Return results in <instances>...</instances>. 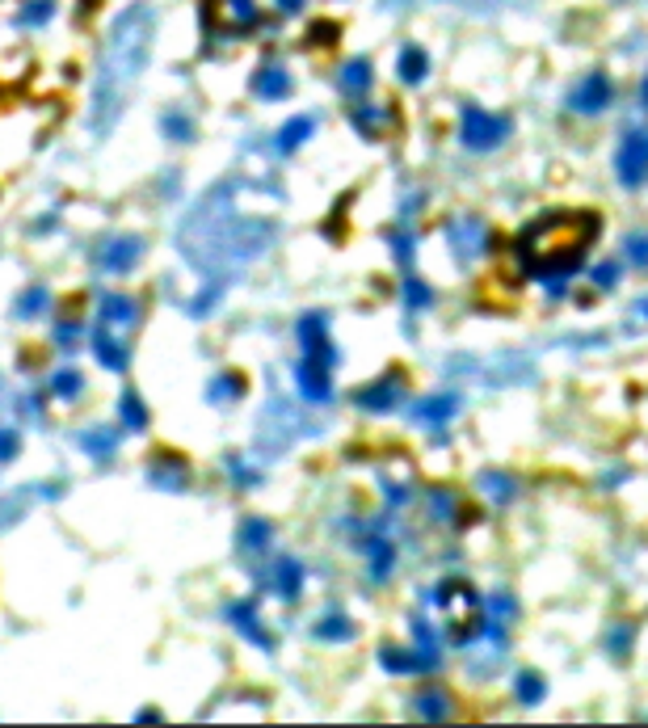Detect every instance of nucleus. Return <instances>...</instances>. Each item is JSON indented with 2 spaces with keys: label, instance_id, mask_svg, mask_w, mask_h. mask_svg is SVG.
Here are the masks:
<instances>
[{
  "label": "nucleus",
  "instance_id": "c03bdc74",
  "mask_svg": "<svg viewBox=\"0 0 648 728\" xmlns=\"http://www.w3.org/2000/svg\"><path fill=\"white\" fill-rule=\"evenodd\" d=\"M632 316H636V320H648V299H640V304H636Z\"/></svg>",
  "mask_w": 648,
  "mask_h": 728
},
{
  "label": "nucleus",
  "instance_id": "f257e3e1",
  "mask_svg": "<svg viewBox=\"0 0 648 728\" xmlns=\"http://www.w3.org/2000/svg\"><path fill=\"white\" fill-rule=\"evenodd\" d=\"M602 219L594 210H543L539 219L522 227L518 236V261L526 274L551 282V291H565V278L577 274L598 241Z\"/></svg>",
  "mask_w": 648,
  "mask_h": 728
},
{
  "label": "nucleus",
  "instance_id": "b1692460",
  "mask_svg": "<svg viewBox=\"0 0 648 728\" xmlns=\"http://www.w3.org/2000/svg\"><path fill=\"white\" fill-rule=\"evenodd\" d=\"M312 131H316V118H308V114L291 118L287 127L278 131V152H295V147L304 144V139H312Z\"/></svg>",
  "mask_w": 648,
  "mask_h": 728
},
{
  "label": "nucleus",
  "instance_id": "9b49d317",
  "mask_svg": "<svg viewBox=\"0 0 648 728\" xmlns=\"http://www.w3.org/2000/svg\"><path fill=\"white\" fill-rule=\"evenodd\" d=\"M405 396V384H400V375H388V379H379L371 388L358 392V405L367 408V413H388L396 408V400Z\"/></svg>",
  "mask_w": 648,
  "mask_h": 728
},
{
  "label": "nucleus",
  "instance_id": "c85d7f7f",
  "mask_svg": "<svg viewBox=\"0 0 648 728\" xmlns=\"http://www.w3.org/2000/svg\"><path fill=\"white\" fill-rule=\"evenodd\" d=\"M118 413H122V425L127 430H144L147 425V408H144V400L135 396V392H122V400H118Z\"/></svg>",
  "mask_w": 648,
  "mask_h": 728
},
{
  "label": "nucleus",
  "instance_id": "5701e85b",
  "mask_svg": "<svg viewBox=\"0 0 648 728\" xmlns=\"http://www.w3.org/2000/svg\"><path fill=\"white\" fill-rule=\"evenodd\" d=\"M476 488L485 493L488 502H497V505L514 502V480H510L505 471H480V476H476Z\"/></svg>",
  "mask_w": 648,
  "mask_h": 728
},
{
  "label": "nucleus",
  "instance_id": "ea45409f",
  "mask_svg": "<svg viewBox=\"0 0 648 728\" xmlns=\"http://www.w3.org/2000/svg\"><path fill=\"white\" fill-rule=\"evenodd\" d=\"M47 308V291L43 287H34L30 295H21V316H34V312Z\"/></svg>",
  "mask_w": 648,
  "mask_h": 728
},
{
  "label": "nucleus",
  "instance_id": "a18cd8bd",
  "mask_svg": "<svg viewBox=\"0 0 648 728\" xmlns=\"http://www.w3.org/2000/svg\"><path fill=\"white\" fill-rule=\"evenodd\" d=\"M640 98H644V106H648V76H644V84H640Z\"/></svg>",
  "mask_w": 648,
  "mask_h": 728
},
{
  "label": "nucleus",
  "instance_id": "37998d69",
  "mask_svg": "<svg viewBox=\"0 0 648 728\" xmlns=\"http://www.w3.org/2000/svg\"><path fill=\"white\" fill-rule=\"evenodd\" d=\"M278 9H282V13H299V9H304V0H278Z\"/></svg>",
  "mask_w": 648,
  "mask_h": 728
},
{
  "label": "nucleus",
  "instance_id": "4be33fe9",
  "mask_svg": "<svg viewBox=\"0 0 648 728\" xmlns=\"http://www.w3.org/2000/svg\"><path fill=\"white\" fill-rule=\"evenodd\" d=\"M413 712L422 716V720H430V724H442L451 716V699H446V691H422V695L413 699Z\"/></svg>",
  "mask_w": 648,
  "mask_h": 728
},
{
  "label": "nucleus",
  "instance_id": "dca6fc26",
  "mask_svg": "<svg viewBox=\"0 0 648 728\" xmlns=\"http://www.w3.org/2000/svg\"><path fill=\"white\" fill-rule=\"evenodd\" d=\"M227 619L236 623V631H241L244 640H253L257 648H274L270 631L257 623V611H253V602H236V606H227Z\"/></svg>",
  "mask_w": 648,
  "mask_h": 728
},
{
  "label": "nucleus",
  "instance_id": "72a5a7b5",
  "mask_svg": "<svg viewBox=\"0 0 648 728\" xmlns=\"http://www.w3.org/2000/svg\"><path fill=\"white\" fill-rule=\"evenodd\" d=\"M623 249H628V261H632V265H648V232H632V236L623 241Z\"/></svg>",
  "mask_w": 648,
  "mask_h": 728
},
{
  "label": "nucleus",
  "instance_id": "39448f33",
  "mask_svg": "<svg viewBox=\"0 0 648 728\" xmlns=\"http://www.w3.org/2000/svg\"><path fill=\"white\" fill-rule=\"evenodd\" d=\"M615 178L628 190H640L648 181V131H628L615 152Z\"/></svg>",
  "mask_w": 648,
  "mask_h": 728
},
{
  "label": "nucleus",
  "instance_id": "e433bc0d",
  "mask_svg": "<svg viewBox=\"0 0 648 728\" xmlns=\"http://www.w3.org/2000/svg\"><path fill=\"white\" fill-rule=\"evenodd\" d=\"M152 480H156V485L164 480V488H181L186 485V471H181V463L178 468H169V463H152Z\"/></svg>",
  "mask_w": 648,
  "mask_h": 728
},
{
  "label": "nucleus",
  "instance_id": "7c9ffc66",
  "mask_svg": "<svg viewBox=\"0 0 648 728\" xmlns=\"http://www.w3.org/2000/svg\"><path fill=\"white\" fill-rule=\"evenodd\" d=\"M84 388V379L76 371H55V379H51V392L59 396V400H72V396H81Z\"/></svg>",
  "mask_w": 648,
  "mask_h": 728
},
{
  "label": "nucleus",
  "instance_id": "6e6552de",
  "mask_svg": "<svg viewBox=\"0 0 648 728\" xmlns=\"http://www.w3.org/2000/svg\"><path fill=\"white\" fill-rule=\"evenodd\" d=\"M207 17H219L224 21V30L227 34H241V30H253L261 21L257 13V0H211V9H207Z\"/></svg>",
  "mask_w": 648,
  "mask_h": 728
},
{
  "label": "nucleus",
  "instance_id": "f03ea898",
  "mask_svg": "<svg viewBox=\"0 0 648 728\" xmlns=\"http://www.w3.org/2000/svg\"><path fill=\"white\" fill-rule=\"evenodd\" d=\"M147 38H152V9L147 4H139V9H130L127 17L114 21L106 55H101L98 84H93V118H89V127L98 135H106L114 127L130 84L139 81V72L147 64Z\"/></svg>",
  "mask_w": 648,
  "mask_h": 728
},
{
  "label": "nucleus",
  "instance_id": "cd10ccee",
  "mask_svg": "<svg viewBox=\"0 0 648 728\" xmlns=\"http://www.w3.org/2000/svg\"><path fill=\"white\" fill-rule=\"evenodd\" d=\"M367 556H371V577L375 582H383L391 573V565H396V551H391L388 539H375L371 548H367Z\"/></svg>",
  "mask_w": 648,
  "mask_h": 728
},
{
  "label": "nucleus",
  "instance_id": "4468645a",
  "mask_svg": "<svg viewBox=\"0 0 648 728\" xmlns=\"http://www.w3.org/2000/svg\"><path fill=\"white\" fill-rule=\"evenodd\" d=\"M454 408H459V396L454 392H438V396H425V400L413 405V421H422V425H446Z\"/></svg>",
  "mask_w": 648,
  "mask_h": 728
},
{
  "label": "nucleus",
  "instance_id": "473e14b6",
  "mask_svg": "<svg viewBox=\"0 0 648 728\" xmlns=\"http://www.w3.org/2000/svg\"><path fill=\"white\" fill-rule=\"evenodd\" d=\"M430 287H425L422 278H405V304L408 308H430Z\"/></svg>",
  "mask_w": 648,
  "mask_h": 728
},
{
  "label": "nucleus",
  "instance_id": "20e7f679",
  "mask_svg": "<svg viewBox=\"0 0 648 728\" xmlns=\"http://www.w3.org/2000/svg\"><path fill=\"white\" fill-rule=\"evenodd\" d=\"M510 131L514 123L502 118V114H488V110H463V123H459V139L468 152H493V147H502L510 139Z\"/></svg>",
  "mask_w": 648,
  "mask_h": 728
},
{
  "label": "nucleus",
  "instance_id": "1a4fd4ad",
  "mask_svg": "<svg viewBox=\"0 0 648 728\" xmlns=\"http://www.w3.org/2000/svg\"><path fill=\"white\" fill-rule=\"evenodd\" d=\"M139 257H144V241H139V236H118V241H110L98 253L101 270H110V274H127Z\"/></svg>",
  "mask_w": 648,
  "mask_h": 728
},
{
  "label": "nucleus",
  "instance_id": "aec40b11",
  "mask_svg": "<svg viewBox=\"0 0 648 728\" xmlns=\"http://www.w3.org/2000/svg\"><path fill=\"white\" fill-rule=\"evenodd\" d=\"M270 539H274V531H270V522L265 518H244L241 534H236V543H241L244 556H257V551L270 548Z\"/></svg>",
  "mask_w": 648,
  "mask_h": 728
},
{
  "label": "nucleus",
  "instance_id": "7ed1b4c3",
  "mask_svg": "<svg viewBox=\"0 0 648 728\" xmlns=\"http://www.w3.org/2000/svg\"><path fill=\"white\" fill-rule=\"evenodd\" d=\"M438 606L446 611V640L451 645H471L476 636L488 631V606L468 582L438 585Z\"/></svg>",
  "mask_w": 648,
  "mask_h": 728
},
{
  "label": "nucleus",
  "instance_id": "9d476101",
  "mask_svg": "<svg viewBox=\"0 0 648 728\" xmlns=\"http://www.w3.org/2000/svg\"><path fill=\"white\" fill-rule=\"evenodd\" d=\"M379 661H383V669H391V674H425V669H434L438 665V653H430V648H383L379 653Z\"/></svg>",
  "mask_w": 648,
  "mask_h": 728
},
{
  "label": "nucleus",
  "instance_id": "a19ab883",
  "mask_svg": "<svg viewBox=\"0 0 648 728\" xmlns=\"http://www.w3.org/2000/svg\"><path fill=\"white\" fill-rule=\"evenodd\" d=\"M628 645H632V628H619V631H611V648H615L619 657H628Z\"/></svg>",
  "mask_w": 648,
  "mask_h": 728
},
{
  "label": "nucleus",
  "instance_id": "393cba45",
  "mask_svg": "<svg viewBox=\"0 0 648 728\" xmlns=\"http://www.w3.org/2000/svg\"><path fill=\"white\" fill-rule=\"evenodd\" d=\"M514 695H518V703H526V708H539L543 695H548V682L539 678L535 669H522L518 678H514Z\"/></svg>",
  "mask_w": 648,
  "mask_h": 728
},
{
  "label": "nucleus",
  "instance_id": "2eb2a0df",
  "mask_svg": "<svg viewBox=\"0 0 648 728\" xmlns=\"http://www.w3.org/2000/svg\"><path fill=\"white\" fill-rule=\"evenodd\" d=\"M93 354H98V362H101V367H110V371H127V362H130L127 345L114 337L106 324H98V328H93Z\"/></svg>",
  "mask_w": 648,
  "mask_h": 728
},
{
  "label": "nucleus",
  "instance_id": "0eeeda50",
  "mask_svg": "<svg viewBox=\"0 0 648 728\" xmlns=\"http://www.w3.org/2000/svg\"><path fill=\"white\" fill-rule=\"evenodd\" d=\"M615 101V84H611V76L606 72H594V76H585L577 89H573V110L577 114H602L606 106Z\"/></svg>",
  "mask_w": 648,
  "mask_h": 728
},
{
  "label": "nucleus",
  "instance_id": "58836bf2",
  "mask_svg": "<svg viewBox=\"0 0 648 728\" xmlns=\"http://www.w3.org/2000/svg\"><path fill=\"white\" fill-rule=\"evenodd\" d=\"M619 270H623L619 261H602L598 270H594V287H598V291H611L619 282Z\"/></svg>",
  "mask_w": 648,
  "mask_h": 728
},
{
  "label": "nucleus",
  "instance_id": "a211bd4d",
  "mask_svg": "<svg viewBox=\"0 0 648 728\" xmlns=\"http://www.w3.org/2000/svg\"><path fill=\"white\" fill-rule=\"evenodd\" d=\"M253 93H257L261 101H282L287 93H291V76H287L278 64L261 67L257 76H253Z\"/></svg>",
  "mask_w": 648,
  "mask_h": 728
},
{
  "label": "nucleus",
  "instance_id": "412c9836",
  "mask_svg": "<svg viewBox=\"0 0 648 728\" xmlns=\"http://www.w3.org/2000/svg\"><path fill=\"white\" fill-rule=\"evenodd\" d=\"M396 72H400V81H405V84H422L425 76H430V55H425L422 47H413V43H408V47L400 51V64H396Z\"/></svg>",
  "mask_w": 648,
  "mask_h": 728
},
{
  "label": "nucleus",
  "instance_id": "2f4dec72",
  "mask_svg": "<svg viewBox=\"0 0 648 728\" xmlns=\"http://www.w3.org/2000/svg\"><path fill=\"white\" fill-rule=\"evenodd\" d=\"M241 392H244V384L236 379V375H219V379H215V388L207 392V396H211L215 405H219V400H236Z\"/></svg>",
  "mask_w": 648,
  "mask_h": 728
},
{
  "label": "nucleus",
  "instance_id": "a878e982",
  "mask_svg": "<svg viewBox=\"0 0 648 728\" xmlns=\"http://www.w3.org/2000/svg\"><path fill=\"white\" fill-rule=\"evenodd\" d=\"M316 640H328V645H341V640H354V623L345 615H324L320 623H316Z\"/></svg>",
  "mask_w": 648,
  "mask_h": 728
},
{
  "label": "nucleus",
  "instance_id": "79ce46f5",
  "mask_svg": "<svg viewBox=\"0 0 648 728\" xmlns=\"http://www.w3.org/2000/svg\"><path fill=\"white\" fill-rule=\"evenodd\" d=\"M17 455V434L13 430H0V459H13Z\"/></svg>",
  "mask_w": 648,
  "mask_h": 728
},
{
  "label": "nucleus",
  "instance_id": "f704fd0d",
  "mask_svg": "<svg viewBox=\"0 0 648 728\" xmlns=\"http://www.w3.org/2000/svg\"><path fill=\"white\" fill-rule=\"evenodd\" d=\"M354 127L375 139V135L383 131V110H354Z\"/></svg>",
  "mask_w": 648,
  "mask_h": 728
},
{
  "label": "nucleus",
  "instance_id": "f3484780",
  "mask_svg": "<svg viewBox=\"0 0 648 728\" xmlns=\"http://www.w3.org/2000/svg\"><path fill=\"white\" fill-rule=\"evenodd\" d=\"M270 582H274L278 598H287V602L299 598V590H304V565H299L295 556H278V560H274V577H270Z\"/></svg>",
  "mask_w": 648,
  "mask_h": 728
},
{
  "label": "nucleus",
  "instance_id": "423d86ee",
  "mask_svg": "<svg viewBox=\"0 0 648 728\" xmlns=\"http://www.w3.org/2000/svg\"><path fill=\"white\" fill-rule=\"evenodd\" d=\"M299 341H304V358L320 362V367H333V362H337L333 341H328V320H324L320 312H312V316L299 320Z\"/></svg>",
  "mask_w": 648,
  "mask_h": 728
},
{
  "label": "nucleus",
  "instance_id": "6ab92c4d",
  "mask_svg": "<svg viewBox=\"0 0 648 728\" xmlns=\"http://www.w3.org/2000/svg\"><path fill=\"white\" fill-rule=\"evenodd\" d=\"M130 320H135V299H127V295H106V299H101L98 324H106V328H127Z\"/></svg>",
  "mask_w": 648,
  "mask_h": 728
},
{
  "label": "nucleus",
  "instance_id": "f8f14e48",
  "mask_svg": "<svg viewBox=\"0 0 648 728\" xmlns=\"http://www.w3.org/2000/svg\"><path fill=\"white\" fill-rule=\"evenodd\" d=\"M328 371H333V367H320V362H312V358H304V362L295 367V379H299V392H304L308 400H316V405H324V400L333 396V384H328Z\"/></svg>",
  "mask_w": 648,
  "mask_h": 728
},
{
  "label": "nucleus",
  "instance_id": "bb28decb",
  "mask_svg": "<svg viewBox=\"0 0 648 728\" xmlns=\"http://www.w3.org/2000/svg\"><path fill=\"white\" fill-rule=\"evenodd\" d=\"M341 89L345 93H367L371 89V64L367 59H350L341 67Z\"/></svg>",
  "mask_w": 648,
  "mask_h": 728
},
{
  "label": "nucleus",
  "instance_id": "4c0bfd02",
  "mask_svg": "<svg viewBox=\"0 0 648 728\" xmlns=\"http://www.w3.org/2000/svg\"><path fill=\"white\" fill-rule=\"evenodd\" d=\"M84 447H89V455L106 459V455H114V434H106V430H93V434H84Z\"/></svg>",
  "mask_w": 648,
  "mask_h": 728
},
{
  "label": "nucleus",
  "instance_id": "c9c22d12",
  "mask_svg": "<svg viewBox=\"0 0 648 728\" xmlns=\"http://www.w3.org/2000/svg\"><path fill=\"white\" fill-rule=\"evenodd\" d=\"M161 127H164V135H169V139H181V144H186V139H194V127H190L181 114H164Z\"/></svg>",
  "mask_w": 648,
  "mask_h": 728
},
{
  "label": "nucleus",
  "instance_id": "ddd939ff",
  "mask_svg": "<svg viewBox=\"0 0 648 728\" xmlns=\"http://www.w3.org/2000/svg\"><path fill=\"white\" fill-rule=\"evenodd\" d=\"M446 241L459 249V257H471L485 244V227H480V219H471V215H459V219L446 224Z\"/></svg>",
  "mask_w": 648,
  "mask_h": 728
},
{
  "label": "nucleus",
  "instance_id": "c756f323",
  "mask_svg": "<svg viewBox=\"0 0 648 728\" xmlns=\"http://www.w3.org/2000/svg\"><path fill=\"white\" fill-rule=\"evenodd\" d=\"M51 13H55V0H26L21 4V26H43V21H51Z\"/></svg>",
  "mask_w": 648,
  "mask_h": 728
}]
</instances>
